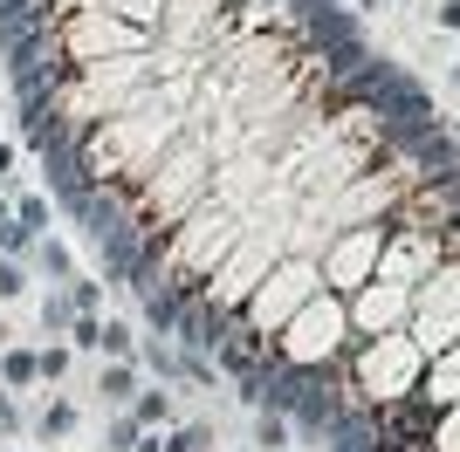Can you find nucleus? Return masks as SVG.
<instances>
[{"mask_svg":"<svg viewBox=\"0 0 460 452\" xmlns=\"http://www.w3.org/2000/svg\"><path fill=\"white\" fill-rule=\"evenodd\" d=\"M420 370H426V350L405 336V329H385V336L358 343V397H365L371 412L412 397V391H420Z\"/></svg>","mask_w":460,"mask_h":452,"instance_id":"f03ea898","label":"nucleus"},{"mask_svg":"<svg viewBox=\"0 0 460 452\" xmlns=\"http://www.w3.org/2000/svg\"><path fill=\"white\" fill-rule=\"evenodd\" d=\"M28 240H35V233H28V226H21L14 213H7V220H0V247H7V254H21Z\"/></svg>","mask_w":460,"mask_h":452,"instance_id":"2eb2a0df","label":"nucleus"},{"mask_svg":"<svg viewBox=\"0 0 460 452\" xmlns=\"http://www.w3.org/2000/svg\"><path fill=\"white\" fill-rule=\"evenodd\" d=\"M14 220L28 226V233H41V226H49V199H35V192H28V199L14 206Z\"/></svg>","mask_w":460,"mask_h":452,"instance_id":"9b49d317","label":"nucleus"},{"mask_svg":"<svg viewBox=\"0 0 460 452\" xmlns=\"http://www.w3.org/2000/svg\"><path fill=\"white\" fill-rule=\"evenodd\" d=\"M69 425H76V404H69V397H56V404L41 412V432H49V439H62Z\"/></svg>","mask_w":460,"mask_h":452,"instance_id":"9d476101","label":"nucleus"},{"mask_svg":"<svg viewBox=\"0 0 460 452\" xmlns=\"http://www.w3.org/2000/svg\"><path fill=\"white\" fill-rule=\"evenodd\" d=\"M0 432H7V439L21 432V418H14V404H7V397H0Z\"/></svg>","mask_w":460,"mask_h":452,"instance_id":"aec40b11","label":"nucleus"},{"mask_svg":"<svg viewBox=\"0 0 460 452\" xmlns=\"http://www.w3.org/2000/svg\"><path fill=\"white\" fill-rule=\"evenodd\" d=\"M0 377H7V384H35V377H41V357L7 343V350H0Z\"/></svg>","mask_w":460,"mask_h":452,"instance_id":"6e6552de","label":"nucleus"},{"mask_svg":"<svg viewBox=\"0 0 460 452\" xmlns=\"http://www.w3.org/2000/svg\"><path fill=\"white\" fill-rule=\"evenodd\" d=\"M344 336H350V316H344V295H316L296 309V316L275 329V363H296V370H330L344 357Z\"/></svg>","mask_w":460,"mask_h":452,"instance_id":"f257e3e1","label":"nucleus"},{"mask_svg":"<svg viewBox=\"0 0 460 452\" xmlns=\"http://www.w3.org/2000/svg\"><path fill=\"white\" fill-rule=\"evenodd\" d=\"M412 397H426L433 412H454V404H460V343H447L440 357H426L420 391H412Z\"/></svg>","mask_w":460,"mask_h":452,"instance_id":"39448f33","label":"nucleus"},{"mask_svg":"<svg viewBox=\"0 0 460 452\" xmlns=\"http://www.w3.org/2000/svg\"><path fill=\"white\" fill-rule=\"evenodd\" d=\"M69 370V350H41V377H62Z\"/></svg>","mask_w":460,"mask_h":452,"instance_id":"a211bd4d","label":"nucleus"},{"mask_svg":"<svg viewBox=\"0 0 460 452\" xmlns=\"http://www.w3.org/2000/svg\"><path fill=\"white\" fill-rule=\"evenodd\" d=\"M41 322H49V329H69V322H76L69 295H49V301H41Z\"/></svg>","mask_w":460,"mask_h":452,"instance_id":"f8f14e48","label":"nucleus"},{"mask_svg":"<svg viewBox=\"0 0 460 452\" xmlns=\"http://www.w3.org/2000/svg\"><path fill=\"white\" fill-rule=\"evenodd\" d=\"M440 28H454V35H460V0H440Z\"/></svg>","mask_w":460,"mask_h":452,"instance_id":"6ab92c4d","label":"nucleus"},{"mask_svg":"<svg viewBox=\"0 0 460 452\" xmlns=\"http://www.w3.org/2000/svg\"><path fill=\"white\" fill-rule=\"evenodd\" d=\"M7 171H14V151H7V144H0V178H7Z\"/></svg>","mask_w":460,"mask_h":452,"instance_id":"412c9836","label":"nucleus"},{"mask_svg":"<svg viewBox=\"0 0 460 452\" xmlns=\"http://www.w3.org/2000/svg\"><path fill=\"white\" fill-rule=\"evenodd\" d=\"M69 336H76L83 350H103V322H96V316H76V322H69Z\"/></svg>","mask_w":460,"mask_h":452,"instance_id":"ddd939ff","label":"nucleus"},{"mask_svg":"<svg viewBox=\"0 0 460 452\" xmlns=\"http://www.w3.org/2000/svg\"><path fill=\"white\" fill-rule=\"evenodd\" d=\"M282 446H288V425L269 412V418H261V452H282Z\"/></svg>","mask_w":460,"mask_h":452,"instance_id":"dca6fc26","label":"nucleus"},{"mask_svg":"<svg viewBox=\"0 0 460 452\" xmlns=\"http://www.w3.org/2000/svg\"><path fill=\"white\" fill-rule=\"evenodd\" d=\"M131 418L145 425V432L172 425V391H137V397H131Z\"/></svg>","mask_w":460,"mask_h":452,"instance_id":"0eeeda50","label":"nucleus"},{"mask_svg":"<svg viewBox=\"0 0 460 452\" xmlns=\"http://www.w3.org/2000/svg\"><path fill=\"white\" fill-rule=\"evenodd\" d=\"M21 288H28V282H21V267H14V261H0V301H14Z\"/></svg>","mask_w":460,"mask_h":452,"instance_id":"f3484780","label":"nucleus"},{"mask_svg":"<svg viewBox=\"0 0 460 452\" xmlns=\"http://www.w3.org/2000/svg\"><path fill=\"white\" fill-rule=\"evenodd\" d=\"M358 7H378V0H358Z\"/></svg>","mask_w":460,"mask_h":452,"instance_id":"5701e85b","label":"nucleus"},{"mask_svg":"<svg viewBox=\"0 0 460 452\" xmlns=\"http://www.w3.org/2000/svg\"><path fill=\"white\" fill-rule=\"evenodd\" d=\"M385 233H392V220H358V226H337V233H330V247L316 254V267L330 274V288H337V295H358V288L378 274Z\"/></svg>","mask_w":460,"mask_h":452,"instance_id":"20e7f679","label":"nucleus"},{"mask_svg":"<svg viewBox=\"0 0 460 452\" xmlns=\"http://www.w3.org/2000/svg\"><path fill=\"white\" fill-rule=\"evenodd\" d=\"M0 220H7V199H0Z\"/></svg>","mask_w":460,"mask_h":452,"instance_id":"b1692460","label":"nucleus"},{"mask_svg":"<svg viewBox=\"0 0 460 452\" xmlns=\"http://www.w3.org/2000/svg\"><path fill=\"white\" fill-rule=\"evenodd\" d=\"M316 288H323V267H316V261L269 267V274L254 282V295L241 301V322H248V329H261V336H275V329H282V322L296 316V309H303Z\"/></svg>","mask_w":460,"mask_h":452,"instance_id":"7ed1b4c3","label":"nucleus"},{"mask_svg":"<svg viewBox=\"0 0 460 452\" xmlns=\"http://www.w3.org/2000/svg\"><path fill=\"white\" fill-rule=\"evenodd\" d=\"M96 391H103V404H131V397H137V363L131 357H111V370H103Z\"/></svg>","mask_w":460,"mask_h":452,"instance_id":"423d86ee","label":"nucleus"},{"mask_svg":"<svg viewBox=\"0 0 460 452\" xmlns=\"http://www.w3.org/2000/svg\"><path fill=\"white\" fill-rule=\"evenodd\" d=\"M103 357H131V329L124 322H103Z\"/></svg>","mask_w":460,"mask_h":452,"instance_id":"4468645a","label":"nucleus"},{"mask_svg":"<svg viewBox=\"0 0 460 452\" xmlns=\"http://www.w3.org/2000/svg\"><path fill=\"white\" fill-rule=\"evenodd\" d=\"M137 439H145V425H137V418L124 412V418H117V425H111V439H103V452H131Z\"/></svg>","mask_w":460,"mask_h":452,"instance_id":"1a4fd4ad","label":"nucleus"},{"mask_svg":"<svg viewBox=\"0 0 460 452\" xmlns=\"http://www.w3.org/2000/svg\"><path fill=\"white\" fill-rule=\"evenodd\" d=\"M7 343H14V336H7V322H0V350H7Z\"/></svg>","mask_w":460,"mask_h":452,"instance_id":"4be33fe9","label":"nucleus"}]
</instances>
